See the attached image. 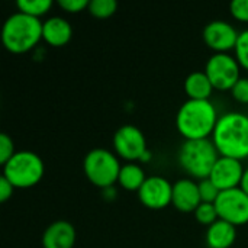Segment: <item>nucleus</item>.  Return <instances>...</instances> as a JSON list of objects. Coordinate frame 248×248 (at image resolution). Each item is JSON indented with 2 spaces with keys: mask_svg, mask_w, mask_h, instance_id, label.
I'll return each mask as SVG.
<instances>
[{
  "mask_svg": "<svg viewBox=\"0 0 248 248\" xmlns=\"http://www.w3.org/2000/svg\"><path fill=\"white\" fill-rule=\"evenodd\" d=\"M222 157L248 158V116L241 112H228L219 116L211 138Z\"/></svg>",
  "mask_w": 248,
  "mask_h": 248,
  "instance_id": "f257e3e1",
  "label": "nucleus"
},
{
  "mask_svg": "<svg viewBox=\"0 0 248 248\" xmlns=\"http://www.w3.org/2000/svg\"><path fill=\"white\" fill-rule=\"evenodd\" d=\"M218 113L211 100H186L176 116L177 131L186 140H205L212 137L218 124Z\"/></svg>",
  "mask_w": 248,
  "mask_h": 248,
  "instance_id": "f03ea898",
  "label": "nucleus"
},
{
  "mask_svg": "<svg viewBox=\"0 0 248 248\" xmlns=\"http://www.w3.org/2000/svg\"><path fill=\"white\" fill-rule=\"evenodd\" d=\"M42 39V22L38 17L16 12L1 26V42L12 54L31 51Z\"/></svg>",
  "mask_w": 248,
  "mask_h": 248,
  "instance_id": "7ed1b4c3",
  "label": "nucleus"
},
{
  "mask_svg": "<svg viewBox=\"0 0 248 248\" xmlns=\"http://www.w3.org/2000/svg\"><path fill=\"white\" fill-rule=\"evenodd\" d=\"M219 153L211 138L205 140H186L177 154L180 167L193 179L203 180L211 176Z\"/></svg>",
  "mask_w": 248,
  "mask_h": 248,
  "instance_id": "20e7f679",
  "label": "nucleus"
},
{
  "mask_svg": "<svg viewBox=\"0 0 248 248\" xmlns=\"http://www.w3.org/2000/svg\"><path fill=\"white\" fill-rule=\"evenodd\" d=\"M45 166L42 158L33 151H16L3 166V174L15 189H29L38 185L44 176Z\"/></svg>",
  "mask_w": 248,
  "mask_h": 248,
  "instance_id": "39448f33",
  "label": "nucleus"
},
{
  "mask_svg": "<svg viewBox=\"0 0 248 248\" xmlns=\"http://www.w3.org/2000/svg\"><path fill=\"white\" fill-rule=\"evenodd\" d=\"M121 163L115 153L106 148L90 150L83 161V170L89 182L100 189H110L119 179Z\"/></svg>",
  "mask_w": 248,
  "mask_h": 248,
  "instance_id": "423d86ee",
  "label": "nucleus"
},
{
  "mask_svg": "<svg viewBox=\"0 0 248 248\" xmlns=\"http://www.w3.org/2000/svg\"><path fill=\"white\" fill-rule=\"evenodd\" d=\"M113 150L115 154L121 158L132 161H145L148 158L147 140L142 131L135 125H124L118 128L113 135Z\"/></svg>",
  "mask_w": 248,
  "mask_h": 248,
  "instance_id": "0eeeda50",
  "label": "nucleus"
},
{
  "mask_svg": "<svg viewBox=\"0 0 248 248\" xmlns=\"http://www.w3.org/2000/svg\"><path fill=\"white\" fill-rule=\"evenodd\" d=\"M240 68L241 65L238 64L235 57L225 52H219L214 54L208 60L205 65V73L209 77L214 89L231 90L235 86V83L241 78Z\"/></svg>",
  "mask_w": 248,
  "mask_h": 248,
  "instance_id": "6e6552de",
  "label": "nucleus"
},
{
  "mask_svg": "<svg viewBox=\"0 0 248 248\" xmlns=\"http://www.w3.org/2000/svg\"><path fill=\"white\" fill-rule=\"evenodd\" d=\"M215 208L219 219L234 227L248 224V195L241 187L221 192Z\"/></svg>",
  "mask_w": 248,
  "mask_h": 248,
  "instance_id": "1a4fd4ad",
  "label": "nucleus"
},
{
  "mask_svg": "<svg viewBox=\"0 0 248 248\" xmlns=\"http://www.w3.org/2000/svg\"><path fill=\"white\" fill-rule=\"evenodd\" d=\"M173 183L163 176H150L138 190L140 202L148 209H164L171 203Z\"/></svg>",
  "mask_w": 248,
  "mask_h": 248,
  "instance_id": "9d476101",
  "label": "nucleus"
},
{
  "mask_svg": "<svg viewBox=\"0 0 248 248\" xmlns=\"http://www.w3.org/2000/svg\"><path fill=\"white\" fill-rule=\"evenodd\" d=\"M238 35L240 32L235 29L232 23L219 19L209 22L203 29V41L208 45V48L215 51V54H228V51L235 49Z\"/></svg>",
  "mask_w": 248,
  "mask_h": 248,
  "instance_id": "9b49d317",
  "label": "nucleus"
},
{
  "mask_svg": "<svg viewBox=\"0 0 248 248\" xmlns=\"http://www.w3.org/2000/svg\"><path fill=\"white\" fill-rule=\"evenodd\" d=\"M244 171L246 169L240 160L221 155L215 163L209 179L221 192H224L240 187L244 177Z\"/></svg>",
  "mask_w": 248,
  "mask_h": 248,
  "instance_id": "f8f14e48",
  "label": "nucleus"
},
{
  "mask_svg": "<svg viewBox=\"0 0 248 248\" xmlns=\"http://www.w3.org/2000/svg\"><path fill=\"white\" fill-rule=\"evenodd\" d=\"M202 203L199 186L193 179H179L173 183L171 205L183 214H195L198 206Z\"/></svg>",
  "mask_w": 248,
  "mask_h": 248,
  "instance_id": "ddd939ff",
  "label": "nucleus"
},
{
  "mask_svg": "<svg viewBox=\"0 0 248 248\" xmlns=\"http://www.w3.org/2000/svg\"><path fill=\"white\" fill-rule=\"evenodd\" d=\"M76 244V230L64 219L55 221L46 227L42 234L44 248H73Z\"/></svg>",
  "mask_w": 248,
  "mask_h": 248,
  "instance_id": "4468645a",
  "label": "nucleus"
},
{
  "mask_svg": "<svg viewBox=\"0 0 248 248\" xmlns=\"http://www.w3.org/2000/svg\"><path fill=\"white\" fill-rule=\"evenodd\" d=\"M73 36V28L62 16H51L42 22V39L51 46H64Z\"/></svg>",
  "mask_w": 248,
  "mask_h": 248,
  "instance_id": "2eb2a0df",
  "label": "nucleus"
},
{
  "mask_svg": "<svg viewBox=\"0 0 248 248\" xmlns=\"http://www.w3.org/2000/svg\"><path fill=\"white\" fill-rule=\"evenodd\" d=\"M237 240V227L218 219L208 227L206 246L209 248H231Z\"/></svg>",
  "mask_w": 248,
  "mask_h": 248,
  "instance_id": "dca6fc26",
  "label": "nucleus"
},
{
  "mask_svg": "<svg viewBox=\"0 0 248 248\" xmlns=\"http://www.w3.org/2000/svg\"><path fill=\"white\" fill-rule=\"evenodd\" d=\"M185 92L192 100H209L214 86L205 71H195L186 77Z\"/></svg>",
  "mask_w": 248,
  "mask_h": 248,
  "instance_id": "f3484780",
  "label": "nucleus"
},
{
  "mask_svg": "<svg viewBox=\"0 0 248 248\" xmlns=\"http://www.w3.org/2000/svg\"><path fill=\"white\" fill-rule=\"evenodd\" d=\"M147 180L144 169L137 163H126L121 167L118 183L122 189L129 192H138Z\"/></svg>",
  "mask_w": 248,
  "mask_h": 248,
  "instance_id": "a211bd4d",
  "label": "nucleus"
},
{
  "mask_svg": "<svg viewBox=\"0 0 248 248\" xmlns=\"http://www.w3.org/2000/svg\"><path fill=\"white\" fill-rule=\"evenodd\" d=\"M16 6L19 12L39 19L42 15L51 10L52 0H17Z\"/></svg>",
  "mask_w": 248,
  "mask_h": 248,
  "instance_id": "6ab92c4d",
  "label": "nucleus"
},
{
  "mask_svg": "<svg viewBox=\"0 0 248 248\" xmlns=\"http://www.w3.org/2000/svg\"><path fill=\"white\" fill-rule=\"evenodd\" d=\"M87 10L97 19H108L118 10V3L115 0H90Z\"/></svg>",
  "mask_w": 248,
  "mask_h": 248,
  "instance_id": "aec40b11",
  "label": "nucleus"
},
{
  "mask_svg": "<svg viewBox=\"0 0 248 248\" xmlns=\"http://www.w3.org/2000/svg\"><path fill=\"white\" fill-rule=\"evenodd\" d=\"M195 218H196V221L199 224L206 225V227H211L212 224H215L219 219L217 208H215V203H205V202H202L198 206V209L195 211Z\"/></svg>",
  "mask_w": 248,
  "mask_h": 248,
  "instance_id": "412c9836",
  "label": "nucleus"
},
{
  "mask_svg": "<svg viewBox=\"0 0 248 248\" xmlns=\"http://www.w3.org/2000/svg\"><path fill=\"white\" fill-rule=\"evenodd\" d=\"M198 186H199V193H201L202 202H205V203H215L217 202L221 190L212 183V180L209 177L203 179V180H199Z\"/></svg>",
  "mask_w": 248,
  "mask_h": 248,
  "instance_id": "4be33fe9",
  "label": "nucleus"
},
{
  "mask_svg": "<svg viewBox=\"0 0 248 248\" xmlns=\"http://www.w3.org/2000/svg\"><path fill=\"white\" fill-rule=\"evenodd\" d=\"M234 52H235V58H237L238 64L243 68L248 70V28L244 29L243 32H240Z\"/></svg>",
  "mask_w": 248,
  "mask_h": 248,
  "instance_id": "5701e85b",
  "label": "nucleus"
},
{
  "mask_svg": "<svg viewBox=\"0 0 248 248\" xmlns=\"http://www.w3.org/2000/svg\"><path fill=\"white\" fill-rule=\"evenodd\" d=\"M15 154L16 151L13 140L7 134H0V164L4 166Z\"/></svg>",
  "mask_w": 248,
  "mask_h": 248,
  "instance_id": "b1692460",
  "label": "nucleus"
},
{
  "mask_svg": "<svg viewBox=\"0 0 248 248\" xmlns=\"http://www.w3.org/2000/svg\"><path fill=\"white\" fill-rule=\"evenodd\" d=\"M230 12L235 20L248 22V0H234L230 4Z\"/></svg>",
  "mask_w": 248,
  "mask_h": 248,
  "instance_id": "393cba45",
  "label": "nucleus"
},
{
  "mask_svg": "<svg viewBox=\"0 0 248 248\" xmlns=\"http://www.w3.org/2000/svg\"><path fill=\"white\" fill-rule=\"evenodd\" d=\"M231 94H232V97H234L237 102L247 105L248 103V78L247 77H241V78L235 83V86L231 89Z\"/></svg>",
  "mask_w": 248,
  "mask_h": 248,
  "instance_id": "a878e982",
  "label": "nucleus"
},
{
  "mask_svg": "<svg viewBox=\"0 0 248 248\" xmlns=\"http://www.w3.org/2000/svg\"><path fill=\"white\" fill-rule=\"evenodd\" d=\"M90 0H60L58 6L68 13H78L84 9H89Z\"/></svg>",
  "mask_w": 248,
  "mask_h": 248,
  "instance_id": "bb28decb",
  "label": "nucleus"
},
{
  "mask_svg": "<svg viewBox=\"0 0 248 248\" xmlns=\"http://www.w3.org/2000/svg\"><path fill=\"white\" fill-rule=\"evenodd\" d=\"M13 190H15L13 185L4 176H1L0 177V202L9 201L13 195Z\"/></svg>",
  "mask_w": 248,
  "mask_h": 248,
  "instance_id": "cd10ccee",
  "label": "nucleus"
},
{
  "mask_svg": "<svg viewBox=\"0 0 248 248\" xmlns=\"http://www.w3.org/2000/svg\"><path fill=\"white\" fill-rule=\"evenodd\" d=\"M240 187L248 195V167L246 169V171H244V177H243V182H241V186Z\"/></svg>",
  "mask_w": 248,
  "mask_h": 248,
  "instance_id": "c85d7f7f",
  "label": "nucleus"
}]
</instances>
